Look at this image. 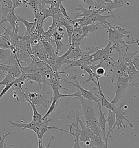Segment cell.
<instances>
[{"mask_svg": "<svg viewBox=\"0 0 139 148\" xmlns=\"http://www.w3.org/2000/svg\"><path fill=\"white\" fill-rule=\"evenodd\" d=\"M51 119H48V118H46L45 119H43L42 121V123L41 125L39 127V130L36 134L38 137V142L43 143V135L46 134V132L48 131L51 130H56L60 131H63L64 132L68 133L70 135H71L72 132H70L69 131L65 130L62 129H60L58 127H51L48 126V124L50 122L52 121Z\"/></svg>", "mask_w": 139, "mask_h": 148, "instance_id": "cell-9", "label": "cell"}, {"mask_svg": "<svg viewBox=\"0 0 139 148\" xmlns=\"http://www.w3.org/2000/svg\"><path fill=\"white\" fill-rule=\"evenodd\" d=\"M125 105V104L122 103L120 105V106L116 108L115 110V122L112 129L113 132L115 127H117L118 130L122 128L125 129H127V126L125 125L124 123V121H126V122L128 123L130 128L134 129L135 127L134 125L133 124V123H131L127 118V111L125 109H123Z\"/></svg>", "mask_w": 139, "mask_h": 148, "instance_id": "cell-7", "label": "cell"}, {"mask_svg": "<svg viewBox=\"0 0 139 148\" xmlns=\"http://www.w3.org/2000/svg\"><path fill=\"white\" fill-rule=\"evenodd\" d=\"M4 78L0 82V86L1 85H7L9 84L13 83L16 79L13 78V77L10 74L7 73L4 75Z\"/></svg>", "mask_w": 139, "mask_h": 148, "instance_id": "cell-33", "label": "cell"}, {"mask_svg": "<svg viewBox=\"0 0 139 148\" xmlns=\"http://www.w3.org/2000/svg\"><path fill=\"white\" fill-rule=\"evenodd\" d=\"M115 18V15L111 14L107 16H103L101 14L97 13L95 17L94 18L93 21H94V23H95L96 21H98L99 24H100L102 26L104 27L105 28H107V27L108 26V25L110 23L109 22L107 21V19L108 18Z\"/></svg>", "mask_w": 139, "mask_h": 148, "instance_id": "cell-24", "label": "cell"}, {"mask_svg": "<svg viewBox=\"0 0 139 148\" xmlns=\"http://www.w3.org/2000/svg\"><path fill=\"white\" fill-rule=\"evenodd\" d=\"M14 83V82L13 83H11V84H8V85H6V86H4V88H3V90H2V91L1 92V93H0V99L2 98V97L4 96V95H5L7 92L9 90V89L12 87Z\"/></svg>", "mask_w": 139, "mask_h": 148, "instance_id": "cell-40", "label": "cell"}, {"mask_svg": "<svg viewBox=\"0 0 139 148\" xmlns=\"http://www.w3.org/2000/svg\"><path fill=\"white\" fill-rule=\"evenodd\" d=\"M13 9L15 10L17 7H21L22 6H27L26 1L25 0H12Z\"/></svg>", "mask_w": 139, "mask_h": 148, "instance_id": "cell-35", "label": "cell"}, {"mask_svg": "<svg viewBox=\"0 0 139 148\" xmlns=\"http://www.w3.org/2000/svg\"><path fill=\"white\" fill-rule=\"evenodd\" d=\"M3 65V64H0V66Z\"/></svg>", "mask_w": 139, "mask_h": 148, "instance_id": "cell-46", "label": "cell"}, {"mask_svg": "<svg viewBox=\"0 0 139 148\" xmlns=\"http://www.w3.org/2000/svg\"><path fill=\"white\" fill-rule=\"evenodd\" d=\"M76 9V10L79 11L80 12L79 13L77 14L71 13L73 15H75V18L74 19L78 18L79 17L80 18L88 17V18H91L93 21L94 18L95 17L97 14L98 13L97 10L95 8H89V9H87L82 5H79L78 7H77Z\"/></svg>", "mask_w": 139, "mask_h": 148, "instance_id": "cell-12", "label": "cell"}, {"mask_svg": "<svg viewBox=\"0 0 139 148\" xmlns=\"http://www.w3.org/2000/svg\"><path fill=\"white\" fill-rule=\"evenodd\" d=\"M108 117L106 118L107 123H108V125L109 126V130L107 131V134L106 136V143L108 144V139L109 137L111 138V133L113 132L112 129H113V126L115 124V111H112L110 109H108Z\"/></svg>", "mask_w": 139, "mask_h": 148, "instance_id": "cell-17", "label": "cell"}, {"mask_svg": "<svg viewBox=\"0 0 139 148\" xmlns=\"http://www.w3.org/2000/svg\"><path fill=\"white\" fill-rule=\"evenodd\" d=\"M115 45H112L111 42H109L107 46L104 48L99 49L96 46V51L92 55L91 62L92 64H95L98 60L100 61H107L110 60L111 58V55L113 50H114V47Z\"/></svg>", "mask_w": 139, "mask_h": 148, "instance_id": "cell-6", "label": "cell"}, {"mask_svg": "<svg viewBox=\"0 0 139 148\" xmlns=\"http://www.w3.org/2000/svg\"><path fill=\"white\" fill-rule=\"evenodd\" d=\"M52 36L54 39V42L55 40H61L65 38L67 39L66 35H65V33H61L58 32L56 30L53 33Z\"/></svg>", "mask_w": 139, "mask_h": 148, "instance_id": "cell-34", "label": "cell"}, {"mask_svg": "<svg viewBox=\"0 0 139 148\" xmlns=\"http://www.w3.org/2000/svg\"><path fill=\"white\" fill-rule=\"evenodd\" d=\"M72 20L78 22L79 25L81 27L85 26L91 25V24H94L91 18H88V17H83V18H78L76 19H72Z\"/></svg>", "mask_w": 139, "mask_h": 148, "instance_id": "cell-28", "label": "cell"}, {"mask_svg": "<svg viewBox=\"0 0 139 148\" xmlns=\"http://www.w3.org/2000/svg\"><path fill=\"white\" fill-rule=\"evenodd\" d=\"M71 135L74 137V147H72V148H81V147L80 146V145H79V142L78 141V138H77V136H76V135L74 134V132H72V135Z\"/></svg>", "mask_w": 139, "mask_h": 148, "instance_id": "cell-42", "label": "cell"}, {"mask_svg": "<svg viewBox=\"0 0 139 148\" xmlns=\"http://www.w3.org/2000/svg\"><path fill=\"white\" fill-rule=\"evenodd\" d=\"M32 50L33 55L38 58L40 60L45 61L49 57L48 54L44 49L43 45L41 42L37 45L32 46Z\"/></svg>", "mask_w": 139, "mask_h": 148, "instance_id": "cell-15", "label": "cell"}, {"mask_svg": "<svg viewBox=\"0 0 139 148\" xmlns=\"http://www.w3.org/2000/svg\"><path fill=\"white\" fill-rule=\"evenodd\" d=\"M17 62L20 67L22 73H24L27 74L39 73V70L34 61H32L30 64L26 67L22 66L21 63L19 61H17Z\"/></svg>", "mask_w": 139, "mask_h": 148, "instance_id": "cell-22", "label": "cell"}, {"mask_svg": "<svg viewBox=\"0 0 139 148\" xmlns=\"http://www.w3.org/2000/svg\"><path fill=\"white\" fill-rule=\"evenodd\" d=\"M23 92L25 95V99L26 98L28 99L36 108L42 106L44 108H46L50 103V101L47 99L48 95L50 94V92L43 94H39L36 92H30L27 87L23 89Z\"/></svg>", "mask_w": 139, "mask_h": 148, "instance_id": "cell-4", "label": "cell"}, {"mask_svg": "<svg viewBox=\"0 0 139 148\" xmlns=\"http://www.w3.org/2000/svg\"><path fill=\"white\" fill-rule=\"evenodd\" d=\"M6 21L9 23V26L13 29V31L17 34H18L19 31V28L17 24L18 20L17 15L14 13V10H12L9 13L6 20Z\"/></svg>", "mask_w": 139, "mask_h": 148, "instance_id": "cell-19", "label": "cell"}, {"mask_svg": "<svg viewBox=\"0 0 139 148\" xmlns=\"http://www.w3.org/2000/svg\"><path fill=\"white\" fill-rule=\"evenodd\" d=\"M8 123L13 128H21L22 130L30 129L36 134L39 130V127L42 123V121L36 122L32 120L31 122L28 123H17L11 120H9Z\"/></svg>", "mask_w": 139, "mask_h": 148, "instance_id": "cell-11", "label": "cell"}, {"mask_svg": "<svg viewBox=\"0 0 139 148\" xmlns=\"http://www.w3.org/2000/svg\"><path fill=\"white\" fill-rule=\"evenodd\" d=\"M0 75H2L4 76L6 74H4V73H3L2 72H1V71H0Z\"/></svg>", "mask_w": 139, "mask_h": 148, "instance_id": "cell-44", "label": "cell"}, {"mask_svg": "<svg viewBox=\"0 0 139 148\" xmlns=\"http://www.w3.org/2000/svg\"><path fill=\"white\" fill-rule=\"evenodd\" d=\"M127 64L128 86L138 88L139 86V71L136 70L132 64V61L128 62Z\"/></svg>", "mask_w": 139, "mask_h": 148, "instance_id": "cell-10", "label": "cell"}, {"mask_svg": "<svg viewBox=\"0 0 139 148\" xmlns=\"http://www.w3.org/2000/svg\"><path fill=\"white\" fill-rule=\"evenodd\" d=\"M98 93L100 94V96H98V95L95 94V96L97 97L98 98V99H100V104L102 106H104L107 110L110 109L112 111H115V110L116 109V107L115 106V105L111 104L110 102H109L108 100H107L105 97V95L103 93V92L102 90V88H98Z\"/></svg>", "mask_w": 139, "mask_h": 148, "instance_id": "cell-20", "label": "cell"}, {"mask_svg": "<svg viewBox=\"0 0 139 148\" xmlns=\"http://www.w3.org/2000/svg\"><path fill=\"white\" fill-rule=\"evenodd\" d=\"M65 0H52V2L50 5V7L54 8H59L60 5Z\"/></svg>", "mask_w": 139, "mask_h": 148, "instance_id": "cell-41", "label": "cell"}, {"mask_svg": "<svg viewBox=\"0 0 139 148\" xmlns=\"http://www.w3.org/2000/svg\"><path fill=\"white\" fill-rule=\"evenodd\" d=\"M11 54V51L10 49L0 48V60L6 61Z\"/></svg>", "mask_w": 139, "mask_h": 148, "instance_id": "cell-30", "label": "cell"}, {"mask_svg": "<svg viewBox=\"0 0 139 148\" xmlns=\"http://www.w3.org/2000/svg\"><path fill=\"white\" fill-rule=\"evenodd\" d=\"M59 9H60V11H61V13L63 15V16L64 18H66V19H67L68 20L70 21L71 22V18L70 17L69 15H68V14L67 13V11L65 9V7H64V5H62V3H61L59 6Z\"/></svg>", "mask_w": 139, "mask_h": 148, "instance_id": "cell-39", "label": "cell"}, {"mask_svg": "<svg viewBox=\"0 0 139 148\" xmlns=\"http://www.w3.org/2000/svg\"><path fill=\"white\" fill-rule=\"evenodd\" d=\"M0 70L2 73L7 72L10 74L15 79L18 78L22 74L21 71L18 64L13 65H7L3 64V65L0 66Z\"/></svg>", "mask_w": 139, "mask_h": 148, "instance_id": "cell-14", "label": "cell"}, {"mask_svg": "<svg viewBox=\"0 0 139 148\" xmlns=\"http://www.w3.org/2000/svg\"><path fill=\"white\" fill-rule=\"evenodd\" d=\"M63 26L65 27V28L66 29V32H67L66 37H67V39H68L69 40V42L67 45V46L69 47L71 44V38H72V34H73V32H74V27L71 24L65 25Z\"/></svg>", "mask_w": 139, "mask_h": 148, "instance_id": "cell-29", "label": "cell"}, {"mask_svg": "<svg viewBox=\"0 0 139 148\" xmlns=\"http://www.w3.org/2000/svg\"><path fill=\"white\" fill-rule=\"evenodd\" d=\"M71 79L73 80L75 83H73L72 82L69 81L67 80H66V79L63 78H61V80L63 81L64 83H66V84L72 85L74 87H76L77 88V90L80 92L81 96H82L83 97H84V98L88 99V100H91L96 102L97 105L100 104V99H98V98L94 94V91L97 90V87H93L92 88H91L90 90H87L84 89V88H83L79 83L78 82V80H77V75H74L71 77Z\"/></svg>", "mask_w": 139, "mask_h": 148, "instance_id": "cell-3", "label": "cell"}, {"mask_svg": "<svg viewBox=\"0 0 139 148\" xmlns=\"http://www.w3.org/2000/svg\"><path fill=\"white\" fill-rule=\"evenodd\" d=\"M1 19L0 21V26L3 23L6 22V18L10 12L12 10H14L13 9V4L12 0H1Z\"/></svg>", "mask_w": 139, "mask_h": 148, "instance_id": "cell-13", "label": "cell"}, {"mask_svg": "<svg viewBox=\"0 0 139 148\" xmlns=\"http://www.w3.org/2000/svg\"><path fill=\"white\" fill-rule=\"evenodd\" d=\"M2 33L0 32V37H1V36H2Z\"/></svg>", "mask_w": 139, "mask_h": 148, "instance_id": "cell-45", "label": "cell"}, {"mask_svg": "<svg viewBox=\"0 0 139 148\" xmlns=\"http://www.w3.org/2000/svg\"><path fill=\"white\" fill-rule=\"evenodd\" d=\"M81 1L87 5L90 8H93L95 5V3L94 0H81Z\"/></svg>", "mask_w": 139, "mask_h": 148, "instance_id": "cell-43", "label": "cell"}, {"mask_svg": "<svg viewBox=\"0 0 139 148\" xmlns=\"http://www.w3.org/2000/svg\"><path fill=\"white\" fill-rule=\"evenodd\" d=\"M25 102H27L30 104V106L33 110V117H32V120L36 121V122H41L42 118L43 117V115L39 113L38 112V110L36 109V107L35 106L34 104L32 103L30 100L26 98Z\"/></svg>", "mask_w": 139, "mask_h": 148, "instance_id": "cell-25", "label": "cell"}, {"mask_svg": "<svg viewBox=\"0 0 139 148\" xmlns=\"http://www.w3.org/2000/svg\"><path fill=\"white\" fill-rule=\"evenodd\" d=\"M72 98L79 100L81 103L82 113L85 118L86 126L89 127L98 124V119L96 118L94 109V101L87 99L82 96L74 97Z\"/></svg>", "mask_w": 139, "mask_h": 148, "instance_id": "cell-2", "label": "cell"}, {"mask_svg": "<svg viewBox=\"0 0 139 148\" xmlns=\"http://www.w3.org/2000/svg\"><path fill=\"white\" fill-rule=\"evenodd\" d=\"M81 70L85 71L86 72H87V73H88V74H89V78H88V79H87V80H85L84 82H83V84H86V83L92 82H93V83H94L95 84H96V87H97H97H98V84H97V83L96 80L95 78H94V77L93 73H92V71H91V69H90L89 66H85V67H84L83 68H82Z\"/></svg>", "mask_w": 139, "mask_h": 148, "instance_id": "cell-27", "label": "cell"}, {"mask_svg": "<svg viewBox=\"0 0 139 148\" xmlns=\"http://www.w3.org/2000/svg\"><path fill=\"white\" fill-rule=\"evenodd\" d=\"M26 1V5H28L30 7L33 12L34 13L38 11V5L39 1L38 0H25Z\"/></svg>", "mask_w": 139, "mask_h": 148, "instance_id": "cell-32", "label": "cell"}, {"mask_svg": "<svg viewBox=\"0 0 139 148\" xmlns=\"http://www.w3.org/2000/svg\"><path fill=\"white\" fill-rule=\"evenodd\" d=\"M54 44L56 45V50L55 51V53L56 54H58L60 52L61 48L64 46H67V45L64 44L62 42L61 40H55Z\"/></svg>", "mask_w": 139, "mask_h": 148, "instance_id": "cell-37", "label": "cell"}, {"mask_svg": "<svg viewBox=\"0 0 139 148\" xmlns=\"http://www.w3.org/2000/svg\"><path fill=\"white\" fill-rule=\"evenodd\" d=\"M27 82H30V84H33L34 82L37 83L39 85L40 90L42 91L43 90L42 85L45 84V82L41 74L40 73L27 74Z\"/></svg>", "mask_w": 139, "mask_h": 148, "instance_id": "cell-23", "label": "cell"}, {"mask_svg": "<svg viewBox=\"0 0 139 148\" xmlns=\"http://www.w3.org/2000/svg\"><path fill=\"white\" fill-rule=\"evenodd\" d=\"M61 100H57V99H51V101H50V103H51V105L50 106L49 109H48L47 112L46 113V114L44 116H43V117L42 118V121L44 119L48 118V117L49 116V115L50 114L56 111V110L58 106V105H59V101Z\"/></svg>", "mask_w": 139, "mask_h": 148, "instance_id": "cell-26", "label": "cell"}, {"mask_svg": "<svg viewBox=\"0 0 139 148\" xmlns=\"http://www.w3.org/2000/svg\"><path fill=\"white\" fill-rule=\"evenodd\" d=\"M98 111L100 112V116L99 119L98 120V124L100 126V130L102 131V135H103V138L104 140V143L106 146H108V144L106 143V136L107 134V131L106 130V124H107V121L105 118V113L102 112V106L100 104H98Z\"/></svg>", "mask_w": 139, "mask_h": 148, "instance_id": "cell-16", "label": "cell"}, {"mask_svg": "<svg viewBox=\"0 0 139 148\" xmlns=\"http://www.w3.org/2000/svg\"><path fill=\"white\" fill-rule=\"evenodd\" d=\"M69 59L62 58L58 54H54L52 56H49L47 59L45 61L48 65L50 66L52 71L55 72L59 71L61 66L64 64L69 65L70 63Z\"/></svg>", "mask_w": 139, "mask_h": 148, "instance_id": "cell-8", "label": "cell"}, {"mask_svg": "<svg viewBox=\"0 0 139 148\" xmlns=\"http://www.w3.org/2000/svg\"><path fill=\"white\" fill-rule=\"evenodd\" d=\"M17 60L20 63L21 62H25L29 65L32 62V59L29 53L26 51L25 46L19 50L17 51Z\"/></svg>", "mask_w": 139, "mask_h": 148, "instance_id": "cell-18", "label": "cell"}, {"mask_svg": "<svg viewBox=\"0 0 139 148\" xmlns=\"http://www.w3.org/2000/svg\"><path fill=\"white\" fill-rule=\"evenodd\" d=\"M115 88V96L113 100L110 101L111 104L116 105L126 95V91L128 87V77L118 78L113 84Z\"/></svg>", "mask_w": 139, "mask_h": 148, "instance_id": "cell-5", "label": "cell"}, {"mask_svg": "<svg viewBox=\"0 0 139 148\" xmlns=\"http://www.w3.org/2000/svg\"><path fill=\"white\" fill-rule=\"evenodd\" d=\"M139 52L137 53L133 59H132V64L134 66L136 70L139 71Z\"/></svg>", "mask_w": 139, "mask_h": 148, "instance_id": "cell-38", "label": "cell"}, {"mask_svg": "<svg viewBox=\"0 0 139 148\" xmlns=\"http://www.w3.org/2000/svg\"><path fill=\"white\" fill-rule=\"evenodd\" d=\"M43 45V48L45 51L47 52L49 56H52L54 55L55 53V50L53 47V45L48 42H41Z\"/></svg>", "mask_w": 139, "mask_h": 148, "instance_id": "cell-31", "label": "cell"}, {"mask_svg": "<svg viewBox=\"0 0 139 148\" xmlns=\"http://www.w3.org/2000/svg\"><path fill=\"white\" fill-rule=\"evenodd\" d=\"M10 132L9 131L7 134L0 136V148H7V145L5 142V139L10 135Z\"/></svg>", "mask_w": 139, "mask_h": 148, "instance_id": "cell-36", "label": "cell"}, {"mask_svg": "<svg viewBox=\"0 0 139 148\" xmlns=\"http://www.w3.org/2000/svg\"><path fill=\"white\" fill-rule=\"evenodd\" d=\"M99 23L97 24H91L87 26L82 27V34L81 36V40H86L87 37L89 36V34H93L94 32L97 31L98 27L99 25Z\"/></svg>", "mask_w": 139, "mask_h": 148, "instance_id": "cell-21", "label": "cell"}, {"mask_svg": "<svg viewBox=\"0 0 139 148\" xmlns=\"http://www.w3.org/2000/svg\"><path fill=\"white\" fill-rule=\"evenodd\" d=\"M106 29L108 33V39L107 40V41L111 42L116 47H119L120 45H124L126 47V52L130 48L131 44H136L139 46V40L137 39L133 38L131 41H126L123 40L124 38L128 39L130 38L131 34V31L111 23H109Z\"/></svg>", "mask_w": 139, "mask_h": 148, "instance_id": "cell-1", "label": "cell"}]
</instances>
